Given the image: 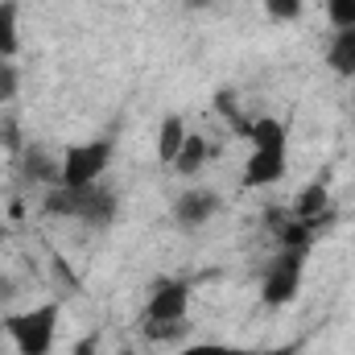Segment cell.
I'll return each mask as SVG.
<instances>
[{"instance_id": "20", "label": "cell", "mask_w": 355, "mask_h": 355, "mask_svg": "<svg viewBox=\"0 0 355 355\" xmlns=\"http://www.w3.org/2000/svg\"><path fill=\"white\" fill-rule=\"evenodd\" d=\"M71 355H99V335H83V339L71 347Z\"/></svg>"}, {"instance_id": "10", "label": "cell", "mask_w": 355, "mask_h": 355, "mask_svg": "<svg viewBox=\"0 0 355 355\" xmlns=\"http://www.w3.org/2000/svg\"><path fill=\"white\" fill-rule=\"evenodd\" d=\"M21 8L17 0H0V62H12L21 50Z\"/></svg>"}, {"instance_id": "15", "label": "cell", "mask_w": 355, "mask_h": 355, "mask_svg": "<svg viewBox=\"0 0 355 355\" xmlns=\"http://www.w3.org/2000/svg\"><path fill=\"white\" fill-rule=\"evenodd\" d=\"M178 355H293V347L289 352H257V347H232V343H190Z\"/></svg>"}, {"instance_id": "9", "label": "cell", "mask_w": 355, "mask_h": 355, "mask_svg": "<svg viewBox=\"0 0 355 355\" xmlns=\"http://www.w3.org/2000/svg\"><path fill=\"white\" fill-rule=\"evenodd\" d=\"M327 67L343 79L355 75V29H335V37L327 46Z\"/></svg>"}, {"instance_id": "12", "label": "cell", "mask_w": 355, "mask_h": 355, "mask_svg": "<svg viewBox=\"0 0 355 355\" xmlns=\"http://www.w3.org/2000/svg\"><path fill=\"white\" fill-rule=\"evenodd\" d=\"M186 120L178 116V112H170L166 120H162V128H157V157H162V166H174L178 149L186 145Z\"/></svg>"}, {"instance_id": "19", "label": "cell", "mask_w": 355, "mask_h": 355, "mask_svg": "<svg viewBox=\"0 0 355 355\" xmlns=\"http://www.w3.org/2000/svg\"><path fill=\"white\" fill-rule=\"evenodd\" d=\"M268 21H297L302 17V0H265Z\"/></svg>"}, {"instance_id": "8", "label": "cell", "mask_w": 355, "mask_h": 355, "mask_svg": "<svg viewBox=\"0 0 355 355\" xmlns=\"http://www.w3.org/2000/svg\"><path fill=\"white\" fill-rule=\"evenodd\" d=\"M289 215L302 219V223H310V227L327 223V219H331V190H327V182H310V186H302L297 198H293V207H289Z\"/></svg>"}, {"instance_id": "7", "label": "cell", "mask_w": 355, "mask_h": 355, "mask_svg": "<svg viewBox=\"0 0 355 355\" xmlns=\"http://www.w3.org/2000/svg\"><path fill=\"white\" fill-rule=\"evenodd\" d=\"M289 170V153L285 149H252L244 162V186L261 190V186H277Z\"/></svg>"}, {"instance_id": "22", "label": "cell", "mask_w": 355, "mask_h": 355, "mask_svg": "<svg viewBox=\"0 0 355 355\" xmlns=\"http://www.w3.org/2000/svg\"><path fill=\"white\" fill-rule=\"evenodd\" d=\"M8 297H12V285H8V281H0V302H8Z\"/></svg>"}, {"instance_id": "16", "label": "cell", "mask_w": 355, "mask_h": 355, "mask_svg": "<svg viewBox=\"0 0 355 355\" xmlns=\"http://www.w3.org/2000/svg\"><path fill=\"white\" fill-rule=\"evenodd\" d=\"M141 327H145V335L157 339V343H170V339H186V335H190V322H141Z\"/></svg>"}, {"instance_id": "18", "label": "cell", "mask_w": 355, "mask_h": 355, "mask_svg": "<svg viewBox=\"0 0 355 355\" xmlns=\"http://www.w3.org/2000/svg\"><path fill=\"white\" fill-rule=\"evenodd\" d=\"M17 91H21V71H17V62H0V107L12 103Z\"/></svg>"}, {"instance_id": "4", "label": "cell", "mask_w": 355, "mask_h": 355, "mask_svg": "<svg viewBox=\"0 0 355 355\" xmlns=\"http://www.w3.org/2000/svg\"><path fill=\"white\" fill-rule=\"evenodd\" d=\"M107 166H112V141H83V145H71V149L62 153V186H71V190L95 186Z\"/></svg>"}, {"instance_id": "17", "label": "cell", "mask_w": 355, "mask_h": 355, "mask_svg": "<svg viewBox=\"0 0 355 355\" xmlns=\"http://www.w3.org/2000/svg\"><path fill=\"white\" fill-rule=\"evenodd\" d=\"M327 21L335 29H355V0H327Z\"/></svg>"}, {"instance_id": "13", "label": "cell", "mask_w": 355, "mask_h": 355, "mask_svg": "<svg viewBox=\"0 0 355 355\" xmlns=\"http://www.w3.org/2000/svg\"><path fill=\"white\" fill-rule=\"evenodd\" d=\"M211 153H215V149L207 145V137H194V132H190V137H186V145L178 149L174 170H178L182 178H194L202 166H207V157H211Z\"/></svg>"}, {"instance_id": "11", "label": "cell", "mask_w": 355, "mask_h": 355, "mask_svg": "<svg viewBox=\"0 0 355 355\" xmlns=\"http://www.w3.org/2000/svg\"><path fill=\"white\" fill-rule=\"evenodd\" d=\"M21 174L29 178V182H42V186H62V162H54V157L42 153V149H25Z\"/></svg>"}, {"instance_id": "14", "label": "cell", "mask_w": 355, "mask_h": 355, "mask_svg": "<svg viewBox=\"0 0 355 355\" xmlns=\"http://www.w3.org/2000/svg\"><path fill=\"white\" fill-rule=\"evenodd\" d=\"M215 107H219V116L232 124V132H236V137H244V141L252 137V120L236 107V95H232V91H219V95H215Z\"/></svg>"}, {"instance_id": "2", "label": "cell", "mask_w": 355, "mask_h": 355, "mask_svg": "<svg viewBox=\"0 0 355 355\" xmlns=\"http://www.w3.org/2000/svg\"><path fill=\"white\" fill-rule=\"evenodd\" d=\"M58 302H46V306H33V310H21V314H8L4 318V331L12 339L17 355H50L54 352V339H58Z\"/></svg>"}, {"instance_id": "5", "label": "cell", "mask_w": 355, "mask_h": 355, "mask_svg": "<svg viewBox=\"0 0 355 355\" xmlns=\"http://www.w3.org/2000/svg\"><path fill=\"white\" fill-rule=\"evenodd\" d=\"M186 310H190V285L186 281H157L149 302H145L141 322H186Z\"/></svg>"}, {"instance_id": "3", "label": "cell", "mask_w": 355, "mask_h": 355, "mask_svg": "<svg viewBox=\"0 0 355 355\" xmlns=\"http://www.w3.org/2000/svg\"><path fill=\"white\" fill-rule=\"evenodd\" d=\"M306 257H310V252L277 248V257L268 261L265 277H261V302H265V306H285V302H293V297H297Z\"/></svg>"}, {"instance_id": "21", "label": "cell", "mask_w": 355, "mask_h": 355, "mask_svg": "<svg viewBox=\"0 0 355 355\" xmlns=\"http://www.w3.org/2000/svg\"><path fill=\"white\" fill-rule=\"evenodd\" d=\"M182 4H186V8H190V12H202V8H211V4H215V0H182Z\"/></svg>"}, {"instance_id": "23", "label": "cell", "mask_w": 355, "mask_h": 355, "mask_svg": "<svg viewBox=\"0 0 355 355\" xmlns=\"http://www.w3.org/2000/svg\"><path fill=\"white\" fill-rule=\"evenodd\" d=\"M120 355H137V352H120Z\"/></svg>"}, {"instance_id": "6", "label": "cell", "mask_w": 355, "mask_h": 355, "mask_svg": "<svg viewBox=\"0 0 355 355\" xmlns=\"http://www.w3.org/2000/svg\"><path fill=\"white\" fill-rule=\"evenodd\" d=\"M219 211H223V194H219V190H207V186H194V190H182V194H178L174 223L186 227V232H194V227L211 223Z\"/></svg>"}, {"instance_id": "1", "label": "cell", "mask_w": 355, "mask_h": 355, "mask_svg": "<svg viewBox=\"0 0 355 355\" xmlns=\"http://www.w3.org/2000/svg\"><path fill=\"white\" fill-rule=\"evenodd\" d=\"M116 194L107 190V186H79V190H71V186H50L46 190V202H42V211L50 215V219H79V223H87V227H112L116 223Z\"/></svg>"}]
</instances>
